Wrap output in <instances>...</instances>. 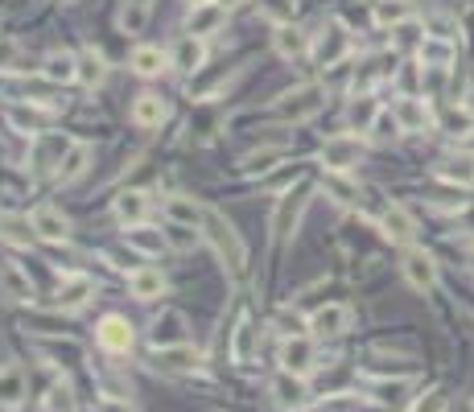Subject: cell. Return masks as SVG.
<instances>
[{
	"mask_svg": "<svg viewBox=\"0 0 474 412\" xmlns=\"http://www.w3.org/2000/svg\"><path fill=\"white\" fill-rule=\"evenodd\" d=\"M202 240L215 248V256L223 260V269L232 272V277H240L243 264H248V248H243V240H240V231H235L232 219L206 206V215H202Z\"/></svg>",
	"mask_w": 474,
	"mask_h": 412,
	"instance_id": "cell-1",
	"label": "cell"
},
{
	"mask_svg": "<svg viewBox=\"0 0 474 412\" xmlns=\"http://www.w3.org/2000/svg\"><path fill=\"white\" fill-rule=\"evenodd\" d=\"M272 108H277V116L285 120V124H301V120H313L326 108V91L318 87V83H301V87L285 91Z\"/></svg>",
	"mask_w": 474,
	"mask_h": 412,
	"instance_id": "cell-2",
	"label": "cell"
},
{
	"mask_svg": "<svg viewBox=\"0 0 474 412\" xmlns=\"http://www.w3.org/2000/svg\"><path fill=\"white\" fill-rule=\"evenodd\" d=\"M359 157H363V141L351 132H339L322 144V170L326 173H351L359 165Z\"/></svg>",
	"mask_w": 474,
	"mask_h": 412,
	"instance_id": "cell-3",
	"label": "cell"
},
{
	"mask_svg": "<svg viewBox=\"0 0 474 412\" xmlns=\"http://www.w3.org/2000/svg\"><path fill=\"white\" fill-rule=\"evenodd\" d=\"M277 363L289 376H310V371L318 368V347H313V338H305V334H293V338L281 342Z\"/></svg>",
	"mask_w": 474,
	"mask_h": 412,
	"instance_id": "cell-4",
	"label": "cell"
},
{
	"mask_svg": "<svg viewBox=\"0 0 474 412\" xmlns=\"http://www.w3.org/2000/svg\"><path fill=\"white\" fill-rule=\"evenodd\" d=\"M272 404H277L281 412H301L313 404L310 396V384H305V376H289V371H281L277 379H272Z\"/></svg>",
	"mask_w": 474,
	"mask_h": 412,
	"instance_id": "cell-5",
	"label": "cell"
},
{
	"mask_svg": "<svg viewBox=\"0 0 474 412\" xmlns=\"http://www.w3.org/2000/svg\"><path fill=\"white\" fill-rule=\"evenodd\" d=\"M29 227H34V235H37V240H45V243H66V240H71V219H66L58 206H50V202L34 206Z\"/></svg>",
	"mask_w": 474,
	"mask_h": 412,
	"instance_id": "cell-6",
	"label": "cell"
},
{
	"mask_svg": "<svg viewBox=\"0 0 474 412\" xmlns=\"http://www.w3.org/2000/svg\"><path fill=\"white\" fill-rule=\"evenodd\" d=\"M400 272H404V280H409L417 293H430V289L438 285V264H433L430 251H420V248H409V251H404Z\"/></svg>",
	"mask_w": 474,
	"mask_h": 412,
	"instance_id": "cell-7",
	"label": "cell"
},
{
	"mask_svg": "<svg viewBox=\"0 0 474 412\" xmlns=\"http://www.w3.org/2000/svg\"><path fill=\"white\" fill-rule=\"evenodd\" d=\"M91 297H95V280L83 277V272H71V277H63V285H58L54 305L66 309V314H74V309H83Z\"/></svg>",
	"mask_w": 474,
	"mask_h": 412,
	"instance_id": "cell-8",
	"label": "cell"
},
{
	"mask_svg": "<svg viewBox=\"0 0 474 412\" xmlns=\"http://www.w3.org/2000/svg\"><path fill=\"white\" fill-rule=\"evenodd\" d=\"M223 25H227V5H223V0L194 5L190 17H186V34H194V37H211V34H219Z\"/></svg>",
	"mask_w": 474,
	"mask_h": 412,
	"instance_id": "cell-9",
	"label": "cell"
},
{
	"mask_svg": "<svg viewBox=\"0 0 474 412\" xmlns=\"http://www.w3.org/2000/svg\"><path fill=\"white\" fill-rule=\"evenodd\" d=\"M99 347L108 350V355H128L133 350V326H128V318H120V314L104 318L99 322Z\"/></svg>",
	"mask_w": 474,
	"mask_h": 412,
	"instance_id": "cell-10",
	"label": "cell"
},
{
	"mask_svg": "<svg viewBox=\"0 0 474 412\" xmlns=\"http://www.w3.org/2000/svg\"><path fill=\"white\" fill-rule=\"evenodd\" d=\"M347 54H351V34L342 25H331L318 42H313V58H318L322 66H339Z\"/></svg>",
	"mask_w": 474,
	"mask_h": 412,
	"instance_id": "cell-11",
	"label": "cell"
},
{
	"mask_svg": "<svg viewBox=\"0 0 474 412\" xmlns=\"http://www.w3.org/2000/svg\"><path fill=\"white\" fill-rule=\"evenodd\" d=\"M165 120H170V103H165L162 95L144 91V95L133 99V124L136 128H162Z\"/></svg>",
	"mask_w": 474,
	"mask_h": 412,
	"instance_id": "cell-12",
	"label": "cell"
},
{
	"mask_svg": "<svg viewBox=\"0 0 474 412\" xmlns=\"http://www.w3.org/2000/svg\"><path fill=\"white\" fill-rule=\"evenodd\" d=\"M347 326H351L347 305H322V309H313V318H310V330L318 334V338H339Z\"/></svg>",
	"mask_w": 474,
	"mask_h": 412,
	"instance_id": "cell-13",
	"label": "cell"
},
{
	"mask_svg": "<svg viewBox=\"0 0 474 412\" xmlns=\"http://www.w3.org/2000/svg\"><path fill=\"white\" fill-rule=\"evenodd\" d=\"M202 63H206V42H202V37L186 34L178 45H173V54H170V66H173V71L194 74V71H202Z\"/></svg>",
	"mask_w": 474,
	"mask_h": 412,
	"instance_id": "cell-14",
	"label": "cell"
},
{
	"mask_svg": "<svg viewBox=\"0 0 474 412\" xmlns=\"http://www.w3.org/2000/svg\"><path fill=\"white\" fill-rule=\"evenodd\" d=\"M392 116L400 120L404 132H425V128H430V120H433V116H430V103H425V99H417V95L396 99Z\"/></svg>",
	"mask_w": 474,
	"mask_h": 412,
	"instance_id": "cell-15",
	"label": "cell"
},
{
	"mask_svg": "<svg viewBox=\"0 0 474 412\" xmlns=\"http://www.w3.org/2000/svg\"><path fill=\"white\" fill-rule=\"evenodd\" d=\"M42 79L50 83V87H66V83H74V79H79V58L66 54V50H54V54H45Z\"/></svg>",
	"mask_w": 474,
	"mask_h": 412,
	"instance_id": "cell-16",
	"label": "cell"
},
{
	"mask_svg": "<svg viewBox=\"0 0 474 412\" xmlns=\"http://www.w3.org/2000/svg\"><path fill=\"white\" fill-rule=\"evenodd\" d=\"M272 45H277V54L285 58V63H297V58H305L313 50L310 45V34L297 25H277V34H272Z\"/></svg>",
	"mask_w": 474,
	"mask_h": 412,
	"instance_id": "cell-17",
	"label": "cell"
},
{
	"mask_svg": "<svg viewBox=\"0 0 474 412\" xmlns=\"http://www.w3.org/2000/svg\"><path fill=\"white\" fill-rule=\"evenodd\" d=\"M9 124L25 136H42V128L50 124V108H42V103H13Z\"/></svg>",
	"mask_w": 474,
	"mask_h": 412,
	"instance_id": "cell-18",
	"label": "cell"
},
{
	"mask_svg": "<svg viewBox=\"0 0 474 412\" xmlns=\"http://www.w3.org/2000/svg\"><path fill=\"white\" fill-rule=\"evenodd\" d=\"M206 206L194 202L190 194H170L165 198V223H186V227H202Z\"/></svg>",
	"mask_w": 474,
	"mask_h": 412,
	"instance_id": "cell-19",
	"label": "cell"
},
{
	"mask_svg": "<svg viewBox=\"0 0 474 412\" xmlns=\"http://www.w3.org/2000/svg\"><path fill=\"white\" fill-rule=\"evenodd\" d=\"M25 392H29L25 371H21L17 363H5V368H0V404H5V408H21Z\"/></svg>",
	"mask_w": 474,
	"mask_h": 412,
	"instance_id": "cell-20",
	"label": "cell"
},
{
	"mask_svg": "<svg viewBox=\"0 0 474 412\" xmlns=\"http://www.w3.org/2000/svg\"><path fill=\"white\" fill-rule=\"evenodd\" d=\"M128 293H133L136 301H157V297H165L162 269H136V272H128Z\"/></svg>",
	"mask_w": 474,
	"mask_h": 412,
	"instance_id": "cell-21",
	"label": "cell"
},
{
	"mask_svg": "<svg viewBox=\"0 0 474 412\" xmlns=\"http://www.w3.org/2000/svg\"><path fill=\"white\" fill-rule=\"evenodd\" d=\"M178 342H186V318L178 314V309H165L157 322H153V347H178Z\"/></svg>",
	"mask_w": 474,
	"mask_h": 412,
	"instance_id": "cell-22",
	"label": "cell"
},
{
	"mask_svg": "<svg viewBox=\"0 0 474 412\" xmlns=\"http://www.w3.org/2000/svg\"><path fill=\"white\" fill-rule=\"evenodd\" d=\"M305 211V190H297V194H285L277 202V215H272V235L277 240H289V231L297 227V215Z\"/></svg>",
	"mask_w": 474,
	"mask_h": 412,
	"instance_id": "cell-23",
	"label": "cell"
},
{
	"mask_svg": "<svg viewBox=\"0 0 474 412\" xmlns=\"http://www.w3.org/2000/svg\"><path fill=\"white\" fill-rule=\"evenodd\" d=\"M380 227H384V235H388V240H396V243H412V235H417V223H412L409 211H404V206H396V202L384 206Z\"/></svg>",
	"mask_w": 474,
	"mask_h": 412,
	"instance_id": "cell-24",
	"label": "cell"
},
{
	"mask_svg": "<svg viewBox=\"0 0 474 412\" xmlns=\"http://www.w3.org/2000/svg\"><path fill=\"white\" fill-rule=\"evenodd\" d=\"M87 165H91V149L83 141H74L71 149H66V157L58 162V170H54V181H63V186H71V181H79L83 173H87Z\"/></svg>",
	"mask_w": 474,
	"mask_h": 412,
	"instance_id": "cell-25",
	"label": "cell"
},
{
	"mask_svg": "<svg viewBox=\"0 0 474 412\" xmlns=\"http://www.w3.org/2000/svg\"><path fill=\"white\" fill-rule=\"evenodd\" d=\"M71 136H58V132H42V144H37V157H34V170H58V162L66 157V149H71Z\"/></svg>",
	"mask_w": 474,
	"mask_h": 412,
	"instance_id": "cell-26",
	"label": "cell"
},
{
	"mask_svg": "<svg viewBox=\"0 0 474 412\" xmlns=\"http://www.w3.org/2000/svg\"><path fill=\"white\" fill-rule=\"evenodd\" d=\"M0 289H5V297H13V301H34V280H29V272H21L13 260H0Z\"/></svg>",
	"mask_w": 474,
	"mask_h": 412,
	"instance_id": "cell-27",
	"label": "cell"
},
{
	"mask_svg": "<svg viewBox=\"0 0 474 412\" xmlns=\"http://www.w3.org/2000/svg\"><path fill=\"white\" fill-rule=\"evenodd\" d=\"M165 66H170V54H165L162 45H136L133 50V71L141 79H157Z\"/></svg>",
	"mask_w": 474,
	"mask_h": 412,
	"instance_id": "cell-28",
	"label": "cell"
},
{
	"mask_svg": "<svg viewBox=\"0 0 474 412\" xmlns=\"http://www.w3.org/2000/svg\"><path fill=\"white\" fill-rule=\"evenodd\" d=\"M144 215H149V194H141V190H124V194L116 198V219L124 227H141Z\"/></svg>",
	"mask_w": 474,
	"mask_h": 412,
	"instance_id": "cell-29",
	"label": "cell"
},
{
	"mask_svg": "<svg viewBox=\"0 0 474 412\" xmlns=\"http://www.w3.org/2000/svg\"><path fill=\"white\" fill-rule=\"evenodd\" d=\"M157 368H162V371H194L198 368V350L190 347V342L162 347V350H157Z\"/></svg>",
	"mask_w": 474,
	"mask_h": 412,
	"instance_id": "cell-30",
	"label": "cell"
},
{
	"mask_svg": "<svg viewBox=\"0 0 474 412\" xmlns=\"http://www.w3.org/2000/svg\"><path fill=\"white\" fill-rule=\"evenodd\" d=\"M124 243L133 251H141V256H162V248H165V231H153V227H128L124 231Z\"/></svg>",
	"mask_w": 474,
	"mask_h": 412,
	"instance_id": "cell-31",
	"label": "cell"
},
{
	"mask_svg": "<svg viewBox=\"0 0 474 412\" xmlns=\"http://www.w3.org/2000/svg\"><path fill=\"white\" fill-rule=\"evenodd\" d=\"M322 190H326V194H331L339 206H359V202H363V190H359L355 181L347 178V173H326V178H322Z\"/></svg>",
	"mask_w": 474,
	"mask_h": 412,
	"instance_id": "cell-32",
	"label": "cell"
},
{
	"mask_svg": "<svg viewBox=\"0 0 474 412\" xmlns=\"http://www.w3.org/2000/svg\"><path fill=\"white\" fill-rule=\"evenodd\" d=\"M441 181H458V186H474V157L470 152H458V157H446L438 165Z\"/></svg>",
	"mask_w": 474,
	"mask_h": 412,
	"instance_id": "cell-33",
	"label": "cell"
},
{
	"mask_svg": "<svg viewBox=\"0 0 474 412\" xmlns=\"http://www.w3.org/2000/svg\"><path fill=\"white\" fill-rule=\"evenodd\" d=\"M425 25H417V21H400V25H392V45L400 50V54H412L417 50L420 54V45H425Z\"/></svg>",
	"mask_w": 474,
	"mask_h": 412,
	"instance_id": "cell-34",
	"label": "cell"
},
{
	"mask_svg": "<svg viewBox=\"0 0 474 412\" xmlns=\"http://www.w3.org/2000/svg\"><path fill=\"white\" fill-rule=\"evenodd\" d=\"M441 128H446L454 141H462V136L474 132V112H470V108H458V103H449V108L441 112Z\"/></svg>",
	"mask_w": 474,
	"mask_h": 412,
	"instance_id": "cell-35",
	"label": "cell"
},
{
	"mask_svg": "<svg viewBox=\"0 0 474 412\" xmlns=\"http://www.w3.org/2000/svg\"><path fill=\"white\" fill-rule=\"evenodd\" d=\"M165 243L173 251H194L202 243V227H186V223H165Z\"/></svg>",
	"mask_w": 474,
	"mask_h": 412,
	"instance_id": "cell-36",
	"label": "cell"
},
{
	"mask_svg": "<svg viewBox=\"0 0 474 412\" xmlns=\"http://www.w3.org/2000/svg\"><path fill=\"white\" fill-rule=\"evenodd\" d=\"M252 355H256V326L243 318L240 326H235V338H232V358L235 363H252Z\"/></svg>",
	"mask_w": 474,
	"mask_h": 412,
	"instance_id": "cell-37",
	"label": "cell"
},
{
	"mask_svg": "<svg viewBox=\"0 0 474 412\" xmlns=\"http://www.w3.org/2000/svg\"><path fill=\"white\" fill-rule=\"evenodd\" d=\"M104 74H108L104 58H99L95 50H83V54H79V83H83V87H99Z\"/></svg>",
	"mask_w": 474,
	"mask_h": 412,
	"instance_id": "cell-38",
	"label": "cell"
},
{
	"mask_svg": "<svg viewBox=\"0 0 474 412\" xmlns=\"http://www.w3.org/2000/svg\"><path fill=\"white\" fill-rule=\"evenodd\" d=\"M420 58H425V66H449L454 63V45H449L446 37H425Z\"/></svg>",
	"mask_w": 474,
	"mask_h": 412,
	"instance_id": "cell-39",
	"label": "cell"
},
{
	"mask_svg": "<svg viewBox=\"0 0 474 412\" xmlns=\"http://www.w3.org/2000/svg\"><path fill=\"white\" fill-rule=\"evenodd\" d=\"M409 376H396V379H380V384L376 387H371V392H376V400L380 404H392V408H396V404H404V396H409Z\"/></svg>",
	"mask_w": 474,
	"mask_h": 412,
	"instance_id": "cell-40",
	"label": "cell"
},
{
	"mask_svg": "<svg viewBox=\"0 0 474 412\" xmlns=\"http://www.w3.org/2000/svg\"><path fill=\"white\" fill-rule=\"evenodd\" d=\"M149 5L153 0H128L124 13H120V29H124V34H141L144 21H149Z\"/></svg>",
	"mask_w": 474,
	"mask_h": 412,
	"instance_id": "cell-41",
	"label": "cell"
},
{
	"mask_svg": "<svg viewBox=\"0 0 474 412\" xmlns=\"http://www.w3.org/2000/svg\"><path fill=\"white\" fill-rule=\"evenodd\" d=\"M380 112H384V108H380L376 99H371V95H363V99H355V103H351V124H355L359 132H367V128L376 124V116H380Z\"/></svg>",
	"mask_w": 474,
	"mask_h": 412,
	"instance_id": "cell-42",
	"label": "cell"
},
{
	"mask_svg": "<svg viewBox=\"0 0 474 412\" xmlns=\"http://www.w3.org/2000/svg\"><path fill=\"white\" fill-rule=\"evenodd\" d=\"M400 21H409L404 0H376V25H400Z\"/></svg>",
	"mask_w": 474,
	"mask_h": 412,
	"instance_id": "cell-43",
	"label": "cell"
},
{
	"mask_svg": "<svg viewBox=\"0 0 474 412\" xmlns=\"http://www.w3.org/2000/svg\"><path fill=\"white\" fill-rule=\"evenodd\" d=\"M260 13L269 21H277V25H289V17L297 13V0H256Z\"/></svg>",
	"mask_w": 474,
	"mask_h": 412,
	"instance_id": "cell-44",
	"label": "cell"
},
{
	"mask_svg": "<svg viewBox=\"0 0 474 412\" xmlns=\"http://www.w3.org/2000/svg\"><path fill=\"white\" fill-rule=\"evenodd\" d=\"M0 240L29 243V240H34V227H29V219H25V223H21V219H0Z\"/></svg>",
	"mask_w": 474,
	"mask_h": 412,
	"instance_id": "cell-45",
	"label": "cell"
},
{
	"mask_svg": "<svg viewBox=\"0 0 474 412\" xmlns=\"http://www.w3.org/2000/svg\"><path fill=\"white\" fill-rule=\"evenodd\" d=\"M446 404H449L446 387H430V392H425L417 404H412V412H446Z\"/></svg>",
	"mask_w": 474,
	"mask_h": 412,
	"instance_id": "cell-46",
	"label": "cell"
},
{
	"mask_svg": "<svg viewBox=\"0 0 474 412\" xmlns=\"http://www.w3.org/2000/svg\"><path fill=\"white\" fill-rule=\"evenodd\" d=\"M42 355L45 358H58V363H74V358H83V350L74 347V342H42Z\"/></svg>",
	"mask_w": 474,
	"mask_h": 412,
	"instance_id": "cell-47",
	"label": "cell"
},
{
	"mask_svg": "<svg viewBox=\"0 0 474 412\" xmlns=\"http://www.w3.org/2000/svg\"><path fill=\"white\" fill-rule=\"evenodd\" d=\"M45 404H50V412H74L71 387H66V384H54V387H50V396H45Z\"/></svg>",
	"mask_w": 474,
	"mask_h": 412,
	"instance_id": "cell-48",
	"label": "cell"
},
{
	"mask_svg": "<svg viewBox=\"0 0 474 412\" xmlns=\"http://www.w3.org/2000/svg\"><path fill=\"white\" fill-rule=\"evenodd\" d=\"M272 326H277V330L285 334V338H293V334H301V318H297V314H289V309H281V314L272 318Z\"/></svg>",
	"mask_w": 474,
	"mask_h": 412,
	"instance_id": "cell-49",
	"label": "cell"
},
{
	"mask_svg": "<svg viewBox=\"0 0 474 412\" xmlns=\"http://www.w3.org/2000/svg\"><path fill=\"white\" fill-rule=\"evenodd\" d=\"M371 132H376V136H384V141H388V136H396V132H400V120H396V116H388V112H380V116H376V124H371Z\"/></svg>",
	"mask_w": 474,
	"mask_h": 412,
	"instance_id": "cell-50",
	"label": "cell"
},
{
	"mask_svg": "<svg viewBox=\"0 0 474 412\" xmlns=\"http://www.w3.org/2000/svg\"><path fill=\"white\" fill-rule=\"evenodd\" d=\"M95 412H133V408H128L124 396H99V400H95Z\"/></svg>",
	"mask_w": 474,
	"mask_h": 412,
	"instance_id": "cell-51",
	"label": "cell"
},
{
	"mask_svg": "<svg viewBox=\"0 0 474 412\" xmlns=\"http://www.w3.org/2000/svg\"><path fill=\"white\" fill-rule=\"evenodd\" d=\"M194 5H211V0H190V9H194Z\"/></svg>",
	"mask_w": 474,
	"mask_h": 412,
	"instance_id": "cell-52",
	"label": "cell"
},
{
	"mask_svg": "<svg viewBox=\"0 0 474 412\" xmlns=\"http://www.w3.org/2000/svg\"><path fill=\"white\" fill-rule=\"evenodd\" d=\"M470 264H474V256H470Z\"/></svg>",
	"mask_w": 474,
	"mask_h": 412,
	"instance_id": "cell-53",
	"label": "cell"
}]
</instances>
